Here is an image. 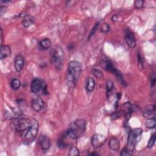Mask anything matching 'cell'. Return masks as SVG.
I'll list each match as a JSON object with an SVG mask.
<instances>
[{
    "instance_id": "1",
    "label": "cell",
    "mask_w": 156,
    "mask_h": 156,
    "mask_svg": "<svg viewBox=\"0 0 156 156\" xmlns=\"http://www.w3.org/2000/svg\"><path fill=\"white\" fill-rule=\"evenodd\" d=\"M82 73V65L80 62L76 60H73L69 62L68 65V70L66 75L67 85L74 88L78 80L79 79Z\"/></svg>"
},
{
    "instance_id": "2",
    "label": "cell",
    "mask_w": 156,
    "mask_h": 156,
    "mask_svg": "<svg viewBox=\"0 0 156 156\" xmlns=\"http://www.w3.org/2000/svg\"><path fill=\"white\" fill-rule=\"evenodd\" d=\"M86 125L87 123L84 120H76L70 124L66 134L71 138L76 139L85 132Z\"/></svg>"
},
{
    "instance_id": "3",
    "label": "cell",
    "mask_w": 156,
    "mask_h": 156,
    "mask_svg": "<svg viewBox=\"0 0 156 156\" xmlns=\"http://www.w3.org/2000/svg\"><path fill=\"white\" fill-rule=\"evenodd\" d=\"M142 133L143 129L141 128H135L129 132L126 149L131 155H132L136 145L141 139Z\"/></svg>"
},
{
    "instance_id": "4",
    "label": "cell",
    "mask_w": 156,
    "mask_h": 156,
    "mask_svg": "<svg viewBox=\"0 0 156 156\" xmlns=\"http://www.w3.org/2000/svg\"><path fill=\"white\" fill-rule=\"evenodd\" d=\"M35 119L20 117L13 120V121L11 123L12 128L20 134L28 129L33 124Z\"/></svg>"
},
{
    "instance_id": "5",
    "label": "cell",
    "mask_w": 156,
    "mask_h": 156,
    "mask_svg": "<svg viewBox=\"0 0 156 156\" xmlns=\"http://www.w3.org/2000/svg\"><path fill=\"white\" fill-rule=\"evenodd\" d=\"M39 124L36 120L28 129L21 134L22 140L24 143L28 145L32 143L38 134Z\"/></svg>"
},
{
    "instance_id": "6",
    "label": "cell",
    "mask_w": 156,
    "mask_h": 156,
    "mask_svg": "<svg viewBox=\"0 0 156 156\" xmlns=\"http://www.w3.org/2000/svg\"><path fill=\"white\" fill-rule=\"evenodd\" d=\"M51 62L56 68L60 70L63 65L64 52L60 46H56L51 52Z\"/></svg>"
},
{
    "instance_id": "7",
    "label": "cell",
    "mask_w": 156,
    "mask_h": 156,
    "mask_svg": "<svg viewBox=\"0 0 156 156\" xmlns=\"http://www.w3.org/2000/svg\"><path fill=\"white\" fill-rule=\"evenodd\" d=\"M30 88L33 93L38 95H45L48 93L46 85L42 79L39 78H36L33 81Z\"/></svg>"
},
{
    "instance_id": "8",
    "label": "cell",
    "mask_w": 156,
    "mask_h": 156,
    "mask_svg": "<svg viewBox=\"0 0 156 156\" xmlns=\"http://www.w3.org/2000/svg\"><path fill=\"white\" fill-rule=\"evenodd\" d=\"M103 67L104 70H105L106 71H110V72L112 73L113 74H114L116 76V77L118 78V79L120 81V82L121 84H123V85H125V82H124V81L123 76L121 73L115 68V67L112 64V62L111 61H109V60L104 61L103 62Z\"/></svg>"
},
{
    "instance_id": "9",
    "label": "cell",
    "mask_w": 156,
    "mask_h": 156,
    "mask_svg": "<svg viewBox=\"0 0 156 156\" xmlns=\"http://www.w3.org/2000/svg\"><path fill=\"white\" fill-rule=\"evenodd\" d=\"M105 140L106 138L104 135L100 134H95L91 138V143L93 147L100 148L104 144Z\"/></svg>"
},
{
    "instance_id": "10",
    "label": "cell",
    "mask_w": 156,
    "mask_h": 156,
    "mask_svg": "<svg viewBox=\"0 0 156 156\" xmlns=\"http://www.w3.org/2000/svg\"><path fill=\"white\" fill-rule=\"evenodd\" d=\"M124 39L128 46L131 48H133L135 46L136 41L133 33L129 29L124 30Z\"/></svg>"
},
{
    "instance_id": "11",
    "label": "cell",
    "mask_w": 156,
    "mask_h": 156,
    "mask_svg": "<svg viewBox=\"0 0 156 156\" xmlns=\"http://www.w3.org/2000/svg\"><path fill=\"white\" fill-rule=\"evenodd\" d=\"M39 142L40 147L43 151H47L50 149L51 142L50 138L45 135H41L39 138Z\"/></svg>"
},
{
    "instance_id": "12",
    "label": "cell",
    "mask_w": 156,
    "mask_h": 156,
    "mask_svg": "<svg viewBox=\"0 0 156 156\" xmlns=\"http://www.w3.org/2000/svg\"><path fill=\"white\" fill-rule=\"evenodd\" d=\"M31 106L33 110L39 112L41 111L44 107V101L40 97H36L34 98L31 103Z\"/></svg>"
},
{
    "instance_id": "13",
    "label": "cell",
    "mask_w": 156,
    "mask_h": 156,
    "mask_svg": "<svg viewBox=\"0 0 156 156\" xmlns=\"http://www.w3.org/2000/svg\"><path fill=\"white\" fill-rule=\"evenodd\" d=\"M24 67V60L21 55H18L15 59V68L17 72H20Z\"/></svg>"
},
{
    "instance_id": "14",
    "label": "cell",
    "mask_w": 156,
    "mask_h": 156,
    "mask_svg": "<svg viewBox=\"0 0 156 156\" xmlns=\"http://www.w3.org/2000/svg\"><path fill=\"white\" fill-rule=\"evenodd\" d=\"M108 146H109V148L112 151L118 150L120 148V143L119 140L115 137L112 138L110 140H109Z\"/></svg>"
},
{
    "instance_id": "15",
    "label": "cell",
    "mask_w": 156,
    "mask_h": 156,
    "mask_svg": "<svg viewBox=\"0 0 156 156\" xmlns=\"http://www.w3.org/2000/svg\"><path fill=\"white\" fill-rule=\"evenodd\" d=\"M10 48L7 45H1V60L8 57L10 56Z\"/></svg>"
},
{
    "instance_id": "16",
    "label": "cell",
    "mask_w": 156,
    "mask_h": 156,
    "mask_svg": "<svg viewBox=\"0 0 156 156\" xmlns=\"http://www.w3.org/2000/svg\"><path fill=\"white\" fill-rule=\"evenodd\" d=\"M34 22V18L29 15H26L23 18L22 24L25 27H28L32 25Z\"/></svg>"
},
{
    "instance_id": "17",
    "label": "cell",
    "mask_w": 156,
    "mask_h": 156,
    "mask_svg": "<svg viewBox=\"0 0 156 156\" xmlns=\"http://www.w3.org/2000/svg\"><path fill=\"white\" fill-rule=\"evenodd\" d=\"M95 87V82L92 78H88L85 82V88L88 92H91Z\"/></svg>"
},
{
    "instance_id": "18",
    "label": "cell",
    "mask_w": 156,
    "mask_h": 156,
    "mask_svg": "<svg viewBox=\"0 0 156 156\" xmlns=\"http://www.w3.org/2000/svg\"><path fill=\"white\" fill-rule=\"evenodd\" d=\"M155 105H153L152 107H151V108H148L146 111H145L143 114V115L145 118H154L155 117Z\"/></svg>"
},
{
    "instance_id": "19",
    "label": "cell",
    "mask_w": 156,
    "mask_h": 156,
    "mask_svg": "<svg viewBox=\"0 0 156 156\" xmlns=\"http://www.w3.org/2000/svg\"><path fill=\"white\" fill-rule=\"evenodd\" d=\"M51 45V42L49 39H45L40 41V46L43 50H48L50 48Z\"/></svg>"
},
{
    "instance_id": "20",
    "label": "cell",
    "mask_w": 156,
    "mask_h": 156,
    "mask_svg": "<svg viewBox=\"0 0 156 156\" xmlns=\"http://www.w3.org/2000/svg\"><path fill=\"white\" fill-rule=\"evenodd\" d=\"M155 123H156V120L155 118L154 117V118H149L145 122V125L149 129H154L155 127Z\"/></svg>"
},
{
    "instance_id": "21",
    "label": "cell",
    "mask_w": 156,
    "mask_h": 156,
    "mask_svg": "<svg viewBox=\"0 0 156 156\" xmlns=\"http://www.w3.org/2000/svg\"><path fill=\"white\" fill-rule=\"evenodd\" d=\"M20 85H21L20 81L18 79H16V78L12 79V81L10 82V87L14 90H17L19 89V88L20 87Z\"/></svg>"
},
{
    "instance_id": "22",
    "label": "cell",
    "mask_w": 156,
    "mask_h": 156,
    "mask_svg": "<svg viewBox=\"0 0 156 156\" xmlns=\"http://www.w3.org/2000/svg\"><path fill=\"white\" fill-rule=\"evenodd\" d=\"M106 88H107V95L108 97L111 95V92L114 88V83L111 81H107L106 84Z\"/></svg>"
},
{
    "instance_id": "23",
    "label": "cell",
    "mask_w": 156,
    "mask_h": 156,
    "mask_svg": "<svg viewBox=\"0 0 156 156\" xmlns=\"http://www.w3.org/2000/svg\"><path fill=\"white\" fill-rule=\"evenodd\" d=\"M137 61H138V66L140 70H143L144 68V61L142 56L140 53H138L137 55Z\"/></svg>"
},
{
    "instance_id": "24",
    "label": "cell",
    "mask_w": 156,
    "mask_h": 156,
    "mask_svg": "<svg viewBox=\"0 0 156 156\" xmlns=\"http://www.w3.org/2000/svg\"><path fill=\"white\" fill-rule=\"evenodd\" d=\"M68 155L70 156H74V155H79V152L78 149L76 147L73 146L70 149V152L68 153Z\"/></svg>"
},
{
    "instance_id": "25",
    "label": "cell",
    "mask_w": 156,
    "mask_h": 156,
    "mask_svg": "<svg viewBox=\"0 0 156 156\" xmlns=\"http://www.w3.org/2000/svg\"><path fill=\"white\" fill-rule=\"evenodd\" d=\"M92 72H93V74H94V76L98 78V79H102V78L103 77V73L99 70H97V69H93L92 70Z\"/></svg>"
},
{
    "instance_id": "26",
    "label": "cell",
    "mask_w": 156,
    "mask_h": 156,
    "mask_svg": "<svg viewBox=\"0 0 156 156\" xmlns=\"http://www.w3.org/2000/svg\"><path fill=\"white\" fill-rule=\"evenodd\" d=\"M155 134H153L151 135L149 142H148V148H152L155 145Z\"/></svg>"
},
{
    "instance_id": "27",
    "label": "cell",
    "mask_w": 156,
    "mask_h": 156,
    "mask_svg": "<svg viewBox=\"0 0 156 156\" xmlns=\"http://www.w3.org/2000/svg\"><path fill=\"white\" fill-rule=\"evenodd\" d=\"M99 26H100V23L98 22V23H97L94 26V27H93L92 28V29L91 30V32H90V34H89V36H88V39H90L93 35L95 34V33H96V31H97V30L98 29Z\"/></svg>"
},
{
    "instance_id": "28",
    "label": "cell",
    "mask_w": 156,
    "mask_h": 156,
    "mask_svg": "<svg viewBox=\"0 0 156 156\" xmlns=\"http://www.w3.org/2000/svg\"><path fill=\"white\" fill-rule=\"evenodd\" d=\"M110 26L108 24L104 23V25H103V26L101 27V31L103 33H108L109 30H110Z\"/></svg>"
},
{
    "instance_id": "29",
    "label": "cell",
    "mask_w": 156,
    "mask_h": 156,
    "mask_svg": "<svg viewBox=\"0 0 156 156\" xmlns=\"http://www.w3.org/2000/svg\"><path fill=\"white\" fill-rule=\"evenodd\" d=\"M135 7L137 9H141L144 5V1L142 0H137L134 2Z\"/></svg>"
},
{
    "instance_id": "30",
    "label": "cell",
    "mask_w": 156,
    "mask_h": 156,
    "mask_svg": "<svg viewBox=\"0 0 156 156\" xmlns=\"http://www.w3.org/2000/svg\"><path fill=\"white\" fill-rule=\"evenodd\" d=\"M122 115H123V112H115L112 114L111 118L112 120H115V119L120 117Z\"/></svg>"
},
{
    "instance_id": "31",
    "label": "cell",
    "mask_w": 156,
    "mask_h": 156,
    "mask_svg": "<svg viewBox=\"0 0 156 156\" xmlns=\"http://www.w3.org/2000/svg\"><path fill=\"white\" fill-rule=\"evenodd\" d=\"M120 155H123V156H127V155L129 156V155H131V154L128 152V151L126 149H123V150L121 152Z\"/></svg>"
},
{
    "instance_id": "32",
    "label": "cell",
    "mask_w": 156,
    "mask_h": 156,
    "mask_svg": "<svg viewBox=\"0 0 156 156\" xmlns=\"http://www.w3.org/2000/svg\"><path fill=\"white\" fill-rule=\"evenodd\" d=\"M6 9V8L3 6H1V7H0V13H1V15H3V13L5 12Z\"/></svg>"
},
{
    "instance_id": "33",
    "label": "cell",
    "mask_w": 156,
    "mask_h": 156,
    "mask_svg": "<svg viewBox=\"0 0 156 156\" xmlns=\"http://www.w3.org/2000/svg\"><path fill=\"white\" fill-rule=\"evenodd\" d=\"M118 15H114L113 16H112V20L113 22H116L118 21Z\"/></svg>"
},
{
    "instance_id": "34",
    "label": "cell",
    "mask_w": 156,
    "mask_h": 156,
    "mask_svg": "<svg viewBox=\"0 0 156 156\" xmlns=\"http://www.w3.org/2000/svg\"><path fill=\"white\" fill-rule=\"evenodd\" d=\"M155 84V77H153V79L151 81V86L154 87Z\"/></svg>"
},
{
    "instance_id": "35",
    "label": "cell",
    "mask_w": 156,
    "mask_h": 156,
    "mask_svg": "<svg viewBox=\"0 0 156 156\" xmlns=\"http://www.w3.org/2000/svg\"><path fill=\"white\" fill-rule=\"evenodd\" d=\"M90 155H99L100 154H98V153H95V152H93V153H91V154H89Z\"/></svg>"
}]
</instances>
